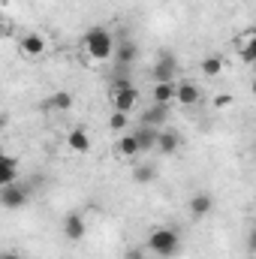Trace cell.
Returning a JSON list of instances; mask_svg holds the SVG:
<instances>
[{"mask_svg": "<svg viewBox=\"0 0 256 259\" xmlns=\"http://www.w3.org/2000/svg\"><path fill=\"white\" fill-rule=\"evenodd\" d=\"M84 52L94 58V61H112V52H115V39H112V30L106 27H91L84 33Z\"/></svg>", "mask_w": 256, "mask_h": 259, "instance_id": "obj_1", "label": "cell"}, {"mask_svg": "<svg viewBox=\"0 0 256 259\" xmlns=\"http://www.w3.org/2000/svg\"><path fill=\"white\" fill-rule=\"evenodd\" d=\"M172 100H175V81H157L154 84V103L169 106Z\"/></svg>", "mask_w": 256, "mask_h": 259, "instance_id": "obj_16", "label": "cell"}, {"mask_svg": "<svg viewBox=\"0 0 256 259\" xmlns=\"http://www.w3.org/2000/svg\"><path fill=\"white\" fill-rule=\"evenodd\" d=\"M18 52H21L27 61H36V58H42V55H46V36H42V33H27V36H21V42H18Z\"/></svg>", "mask_w": 256, "mask_h": 259, "instance_id": "obj_4", "label": "cell"}, {"mask_svg": "<svg viewBox=\"0 0 256 259\" xmlns=\"http://www.w3.org/2000/svg\"><path fill=\"white\" fill-rule=\"evenodd\" d=\"M133 139H136L139 151H154V145H157V130L142 127V130H136V133H133Z\"/></svg>", "mask_w": 256, "mask_h": 259, "instance_id": "obj_18", "label": "cell"}, {"mask_svg": "<svg viewBox=\"0 0 256 259\" xmlns=\"http://www.w3.org/2000/svg\"><path fill=\"white\" fill-rule=\"evenodd\" d=\"M235 49H238V58H241L244 64H253L256 61V33L253 30H244L241 39L235 42Z\"/></svg>", "mask_w": 256, "mask_h": 259, "instance_id": "obj_12", "label": "cell"}, {"mask_svg": "<svg viewBox=\"0 0 256 259\" xmlns=\"http://www.w3.org/2000/svg\"><path fill=\"white\" fill-rule=\"evenodd\" d=\"M148 250L157 253V256H163V259L175 256L181 250V235L175 229H169V226H160V229H154L148 235Z\"/></svg>", "mask_w": 256, "mask_h": 259, "instance_id": "obj_2", "label": "cell"}, {"mask_svg": "<svg viewBox=\"0 0 256 259\" xmlns=\"http://www.w3.org/2000/svg\"><path fill=\"white\" fill-rule=\"evenodd\" d=\"M211 208H214V196L211 193H196L190 199V214L196 217V220H199V217H208Z\"/></svg>", "mask_w": 256, "mask_h": 259, "instance_id": "obj_15", "label": "cell"}, {"mask_svg": "<svg viewBox=\"0 0 256 259\" xmlns=\"http://www.w3.org/2000/svg\"><path fill=\"white\" fill-rule=\"evenodd\" d=\"M166 121H169V106L154 103V106H148V109L142 112V127L163 130V127H166Z\"/></svg>", "mask_w": 256, "mask_h": 259, "instance_id": "obj_7", "label": "cell"}, {"mask_svg": "<svg viewBox=\"0 0 256 259\" xmlns=\"http://www.w3.org/2000/svg\"><path fill=\"white\" fill-rule=\"evenodd\" d=\"M175 72H178V61H175V55L163 52V55L157 58V64H154V78H157V81H172Z\"/></svg>", "mask_w": 256, "mask_h": 259, "instance_id": "obj_8", "label": "cell"}, {"mask_svg": "<svg viewBox=\"0 0 256 259\" xmlns=\"http://www.w3.org/2000/svg\"><path fill=\"white\" fill-rule=\"evenodd\" d=\"M24 202H27V187H21L18 181H15V184L0 187V205H3V208H9V211H12V208H21Z\"/></svg>", "mask_w": 256, "mask_h": 259, "instance_id": "obj_6", "label": "cell"}, {"mask_svg": "<svg viewBox=\"0 0 256 259\" xmlns=\"http://www.w3.org/2000/svg\"><path fill=\"white\" fill-rule=\"evenodd\" d=\"M202 72H205L208 78L220 75V72H223V58H220V55H208V58L202 61Z\"/></svg>", "mask_w": 256, "mask_h": 259, "instance_id": "obj_19", "label": "cell"}, {"mask_svg": "<svg viewBox=\"0 0 256 259\" xmlns=\"http://www.w3.org/2000/svg\"><path fill=\"white\" fill-rule=\"evenodd\" d=\"M72 106V94L69 91H58V94H52L49 100H46V109L49 112H66Z\"/></svg>", "mask_w": 256, "mask_h": 259, "instance_id": "obj_17", "label": "cell"}, {"mask_svg": "<svg viewBox=\"0 0 256 259\" xmlns=\"http://www.w3.org/2000/svg\"><path fill=\"white\" fill-rule=\"evenodd\" d=\"M109 127H112V130H124V127H127V115H124V112H112Z\"/></svg>", "mask_w": 256, "mask_h": 259, "instance_id": "obj_22", "label": "cell"}, {"mask_svg": "<svg viewBox=\"0 0 256 259\" xmlns=\"http://www.w3.org/2000/svg\"><path fill=\"white\" fill-rule=\"evenodd\" d=\"M124 259H145V250H139V247H130L127 253H124Z\"/></svg>", "mask_w": 256, "mask_h": 259, "instance_id": "obj_23", "label": "cell"}, {"mask_svg": "<svg viewBox=\"0 0 256 259\" xmlns=\"http://www.w3.org/2000/svg\"><path fill=\"white\" fill-rule=\"evenodd\" d=\"M118 154H121V157H136V154H142V151H139V145H136V139H133V133L124 136V139L118 142Z\"/></svg>", "mask_w": 256, "mask_h": 259, "instance_id": "obj_21", "label": "cell"}, {"mask_svg": "<svg viewBox=\"0 0 256 259\" xmlns=\"http://www.w3.org/2000/svg\"><path fill=\"white\" fill-rule=\"evenodd\" d=\"M0 259H21V256H18V253H6V250H3V253H0Z\"/></svg>", "mask_w": 256, "mask_h": 259, "instance_id": "obj_24", "label": "cell"}, {"mask_svg": "<svg viewBox=\"0 0 256 259\" xmlns=\"http://www.w3.org/2000/svg\"><path fill=\"white\" fill-rule=\"evenodd\" d=\"M178 148H181V136H178L175 130H166V127L157 130V145H154V151H160V154L169 157V154H175Z\"/></svg>", "mask_w": 256, "mask_h": 259, "instance_id": "obj_11", "label": "cell"}, {"mask_svg": "<svg viewBox=\"0 0 256 259\" xmlns=\"http://www.w3.org/2000/svg\"><path fill=\"white\" fill-rule=\"evenodd\" d=\"M136 58H139V46H136L133 39H121V42L115 46V52H112V61L118 66H124V69H127Z\"/></svg>", "mask_w": 256, "mask_h": 259, "instance_id": "obj_10", "label": "cell"}, {"mask_svg": "<svg viewBox=\"0 0 256 259\" xmlns=\"http://www.w3.org/2000/svg\"><path fill=\"white\" fill-rule=\"evenodd\" d=\"M15 181H18V160H12V157L0 154V187L15 184Z\"/></svg>", "mask_w": 256, "mask_h": 259, "instance_id": "obj_14", "label": "cell"}, {"mask_svg": "<svg viewBox=\"0 0 256 259\" xmlns=\"http://www.w3.org/2000/svg\"><path fill=\"white\" fill-rule=\"evenodd\" d=\"M112 106H115V112L130 115V112L139 106V88L130 84V88H124V91H115V94H112Z\"/></svg>", "mask_w": 256, "mask_h": 259, "instance_id": "obj_5", "label": "cell"}, {"mask_svg": "<svg viewBox=\"0 0 256 259\" xmlns=\"http://www.w3.org/2000/svg\"><path fill=\"white\" fill-rule=\"evenodd\" d=\"M199 100H202V91H199L193 81H178V84H175V100H172V103H181V106L193 109Z\"/></svg>", "mask_w": 256, "mask_h": 259, "instance_id": "obj_9", "label": "cell"}, {"mask_svg": "<svg viewBox=\"0 0 256 259\" xmlns=\"http://www.w3.org/2000/svg\"><path fill=\"white\" fill-rule=\"evenodd\" d=\"M66 145H69V151H72V154H88V151H91V136H88V130H81V127L69 130Z\"/></svg>", "mask_w": 256, "mask_h": 259, "instance_id": "obj_13", "label": "cell"}, {"mask_svg": "<svg viewBox=\"0 0 256 259\" xmlns=\"http://www.w3.org/2000/svg\"><path fill=\"white\" fill-rule=\"evenodd\" d=\"M133 181H136V184H148V181H154V166H151V163H139V166L133 169Z\"/></svg>", "mask_w": 256, "mask_h": 259, "instance_id": "obj_20", "label": "cell"}, {"mask_svg": "<svg viewBox=\"0 0 256 259\" xmlns=\"http://www.w3.org/2000/svg\"><path fill=\"white\" fill-rule=\"evenodd\" d=\"M61 229H64V238H69V241H81V238L88 235V220H84L81 211H69V214L64 217V223H61Z\"/></svg>", "mask_w": 256, "mask_h": 259, "instance_id": "obj_3", "label": "cell"}]
</instances>
